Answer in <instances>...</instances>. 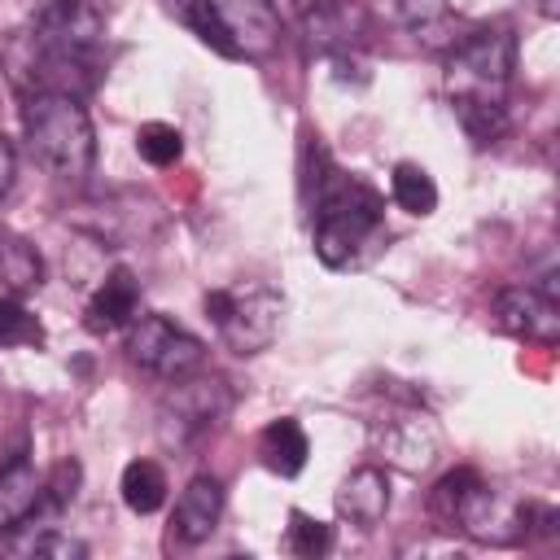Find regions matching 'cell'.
<instances>
[{"instance_id":"d4e9b609","label":"cell","mask_w":560,"mask_h":560,"mask_svg":"<svg viewBox=\"0 0 560 560\" xmlns=\"http://www.w3.org/2000/svg\"><path fill=\"white\" fill-rule=\"evenodd\" d=\"M79 464L74 459H61L52 472H48V481H44V499H39V508H66V503H74V494H79Z\"/></svg>"},{"instance_id":"30bf717a","label":"cell","mask_w":560,"mask_h":560,"mask_svg":"<svg viewBox=\"0 0 560 560\" xmlns=\"http://www.w3.org/2000/svg\"><path fill=\"white\" fill-rule=\"evenodd\" d=\"M385 464H398L407 472H420L433 464L438 455V424L424 411H398L394 420H385V429L376 433Z\"/></svg>"},{"instance_id":"603a6c76","label":"cell","mask_w":560,"mask_h":560,"mask_svg":"<svg viewBox=\"0 0 560 560\" xmlns=\"http://www.w3.org/2000/svg\"><path fill=\"white\" fill-rule=\"evenodd\" d=\"M284 542H289L293 556H306L311 560V556H324L332 547V529L324 521H315V516H306V512L293 508L289 512V538Z\"/></svg>"},{"instance_id":"9a60e30c","label":"cell","mask_w":560,"mask_h":560,"mask_svg":"<svg viewBox=\"0 0 560 560\" xmlns=\"http://www.w3.org/2000/svg\"><path fill=\"white\" fill-rule=\"evenodd\" d=\"M0 551H4V556H22V560H83V556H88V547H83L79 538L61 534V529H52V525H39V529H35L31 521L13 525V534L0 538Z\"/></svg>"},{"instance_id":"ba28073f","label":"cell","mask_w":560,"mask_h":560,"mask_svg":"<svg viewBox=\"0 0 560 560\" xmlns=\"http://www.w3.org/2000/svg\"><path fill=\"white\" fill-rule=\"evenodd\" d=\"M494 324L521 341L556 346L560 341V306L534 284H512L494 293Z\"/></svg>"},{"instance_id":"7c38bea8","label":"cell","mask_w":560,"mask_h":560,"mask_svg":"<svg viewBox=\"0 0 560 560\" xmlns=\"http://www.w3.org/2000/svg\"><path fill=\"white\" fill-rule=\"evenodd\" d=\"M136 311H140V280L127 267H114L105 276V284L92 293V302L83 311V324L92 332H118L136 319Z\"/></svg>"},{"instance_id":"5b68a950","label":"cell","mask_w":560,"mask_h":560,"mask_svg":"<svg viewBox=\"0 0 560 560\" xmlns=\"http://www.w3.org/2000/svg\"><path fill=\"white\" fill-rule=\"evenodd\" d=\"M232 407V389L219 376H179L171 381V389L158 402V438L171 451L192 446L197 438H206Z\"/></svg>"},{"instance_id":"2e32d148","label":"cell","mask_w":560,"mask_h":560,"mask_svg":"<svg viewBox=\"0 0 560 560\" xmlns=\"http://www.w3.org/2000/svg\"><path fill=\"white\" fill-rule=\"evenodd\" d=\"M258 455H262V468H271L276 477H298L306 468V455H311V442L302 433L298 420L280 416L271 420L262 433H258Z\"/></svg>"},{"instance_id":"7402d4cb","label":"cell","mask_w":560,"mask_h":560,"mask_svg":"<svg viewBox=\"0 0 560 560\" xmlns=\"http://www.w3.org/2000/svg\"><path fill=\"white\" fill-rule=\"evenodd\" d=\"M136 149H140V158H144L149 166H171V162H179V153H184V136H179L171 122H144V127L136 131Z\"/></svg>"},{"instance_id":"44dd1931","label":"cell","mask_w":560,"mask_h":560,"mask_svg":"<svg viewBox=\"0 0 560 560\" xmlns=\"http://www.w3.org/2000/svg\"><path fill=\"white\" fill-rule=\"evenodd\" d=\"M0 346H44V324L13 293L0 298Z\"/></svg>"},{"instance_id":"cb8c5ba5","label":"cell","mask_w":560,"mask_h":560,"mask_svg":"<svg viewBox=\"0 0 560 560\" xmlns=\"http://www.w3.org/2000/svg\"><path fill=\"white\" fill-rule=\"evenodd\" d=\"M394 13H398V22H402L407 31L424 35V39H429L438 26H446V22H451L446 0H394Z\"/></svg>"},{"instance_id":"4fadbf2b","label":"cell","mask_w":560,"mask_h":560,"mask_svg":"<svg viewBox=\"0 0 560 560\" xmlns=\"http://www.w3.org/2000/svg\"><path fill=\"white\" fill-rule=\"evenodd\" d=\"M385 508H389V477H385V468H376V464L354 468V472L341 481V490H337V512H341L350 525H359V529H376L381 516H385Z\"/></svg>"},{"instance_id":"5bb4252c","label":"cell","mask_w":560,"mask_h":560,"mask_svg":"<svg viewBox=\"0 0 560 560\" xmlns=\"http://www.w3.org/2000/svg\"><path fill=\"white\" fill-rule=\"evenodd\" d=\"M39 499H44V477L31 468L26 455H13L0 468V534L31 521L39 512Z\"/></svg>"},{"instance_id":"484cf974","label":"cell","mask_w":560,"mask_h":560,"mask_svg":"<svg viewBox=\"0 0 560 560\" xmlns=\"http://www.w3.org/2000/svg\"><path fill=\"white\" fill-rule=\"evenodd\" d=\"M13 175H18V153H13V144L0 136V197L13 188Z\"/></svg>"},{"instance_id":"277c9868","label":"cell","mask_w":560,"mask_h":560,"mask_svg":"<svg viewBox=\"0 0 560 560\" xmlns=\"http://www.w3.org/2000/svg\"><path fill=\"white\" fill-rule=\"evenodd\" d=\"M206 315L232 354H258L276 341V332L284 324V298L262 280H245V284L210 289Z\"/></svg>"},{"instance_id":"52a82bcc","label":"cell","mask_w":560,"mask_h":560,"mask_svg":"<svg viewBox=\"0 0 560 560\" xmlns=\"http://www.w3.org/2000/svg\"><path fill=\"white\" fill-rule=\"evenodd\" d=\"M228 57H249L262 61L280 48V13L271 0H206Z\"/></svg>"},{"instance_id":"7a4b0ae2","label":"cell","mask_w":560,"mask_h":560,"mask_svg":"<svg viewBox=\"0 0 560 560\" xmlns=\"http://www.w3.org/2000/svg\"><path fill=\"white\" fill-rule=\"evenodd\" d=\"M22 127H26V144H31L35 162L52 179H61V184L88 179L92 158H96V136H92V118L79 105V96L26 92L22 96Z\"/></svg>"},{"instance_id":"ffe728a7","label":"cell","mask_w":560,"mask_h":560,"mask_svg":"<svg viewBox=\"0 0 560 560\" xmlns=\"http://www.w3.org/2000/svg\"><path fill=\"white\" fill-rule=\"evenodd\" d=\"M389 192L394 201L407 210V214H433L438 210V184L424 166L416 162H398L394 175H389Z\"/></svg>"},{"instance_id":"6da1fadb","label":"cell","mask_w":560,"mask_h":560,"mask_svg":"<svg viewBox=\"0 0 560 560\" xmlns=\"http://www.w3.org/2000/svg\"><path fill=\"white\" fill-rule=\"evenodd\" d=\"M516 66V35L508 26H481L464 35L446 61V96L459 127L490 144L508 131V83Z\"/></svg>"},{"instance_id":"e0dca14e","label":"cell","mask_w":560,"mask_h":560,"mask_svg":"<svg viewBox=\"0 0 560 560\" xmlns=\"http://www.w3.org/2000/svg\"><path fill=\"white\" fill-rule=\"evenodd\" d=\"M0 284L13 293V298H26L44 284V258L39 249L18 236L13 228H0Z\"/></svg>"},{"instance_id":"d6986e66","label":"cell","mask_w":560,"mask_h":560,"mask_svg":"<svg viewBox=\"0 0 560 560\" xmlns=\"http://www.w3.org/2000/svg\"><path fill=\"white\" fill-rule=\"evenodd\" d=\"M486 481H481V472L477 468H455V472H446L438 486H433V494H429V512L442 521V525H459V516H464V508L472 503V494L481 490Z\"/></svg>"},{"instance_id":"9c48e42d","label":"cell","mask_w":560,"mask_h":560,"mask_svg":"<svg viewBox=\"0 0 560 560\" xmlns=\"http://www.w3.org/2000/svg\"><path fill=\"white\" fill-rule=\"evenodd\" d=\"M368 9L359 0H319L315 9H306V39L319 52H350L368 39Z\"/></svg>"},{"instance_id":"8fae6325","label":"cell","mask_w":560,"mask_h":560,"mask_svg":"<svg viewBox=\"0 0 560 560\" xmlns=\"http://www.w3.org/2000/svg\"><path fill=\"white\" fill-rule=\"evenodd\" d=\"M219 512H223V486H219V477H206L201 472L179 494L175 516H171V534L179 542H188V547L192 542H206L214 534V525H219Z\"/></svg>"},{"instance_id":"8992f818","label":"cell","mask_w":560,"mask_h":560,"mask_svg":"<svg viewBox=\"0 0 560 560\" xmlns=\"http://www.w3.org/2000/svg\"><path fill=\"white\" fill-rule=\"evenodd\" d=\"M127 354H131L136 368H144L162 381L192 376L206 363V346L166 315H136L131 337H127Z\"/></svg>"},{"instance_id":"ac0fdd59","label":"cell","mask_w":560,"mask_h":560,"mask_svg":"<svg viewBox=\"0 0 560 560\" xmlns=\"http://www.w3.org/2000/svg\"><path fill=\"white\" fill-rule=\"evenodd\" d=\"M122 503L131 508V512H140V516H149V512H158L162 503H166V472L153 464V459H131L127 468H122Z\"/></svg>"},{"instance_id":"3957f363","label":"cell","mask_w":560,"mask_h":560,"mask_svg":"<svg viewBox=\"0 0 560 560\" xmlns=\"http://www.w3.org/2000/svg\"><path fill=\"white\" fill-rule=\"evenodd\" d=\"M385 214V201L372 184L359 175H341L328 166V175L315 188V254L324 267H350L368 236H376Z\"/></svg>"}]
</instances>
